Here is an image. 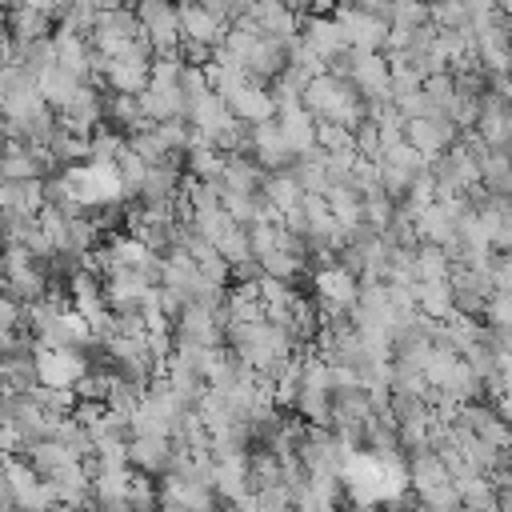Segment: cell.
<instances>
[{"instance_id":"6da1fadb","label":"cell","mask_w":512,"mask_h":512,"mask_svg":"<svg viewBox=\"0 0 512 512\" xmlns=\"http://www.w3.org/2000/svg\"><path fill=\"white\" fill-rule=\"evenodd\" d=\"M300 104L312 120H336L344 128H356L364 116H368V100L352 88L348 76H336V72H316L304 92H300Z\"/></svg>"},{"instance_id":"7a4b0ae2","label":"cell","mask_w":512,"mask_h":512,"mask_svg":"<svg viewBox=\"0 0 512 512\" xmlns=\"http://www.w3.org/2000/svg\"><path fill=\"white\" fill-rule=\"evenodd\" d=\"M64 180H68L72 200L84 212H96V208H108V204H120L124 200L112 164H88V160H80V164H68L64 168Z\"/></svg>"},{"instance_id":"3957f363","label":"cell","mask_w":512,"mask_h":512,"mask_svg":"<svg viewBox=\"0 0 512 512\" xmlns=\"http://www.w3.org/2000/svg\"><path fill=\"white\" fill-rule=\"evenodd\" d=\"M332 20H336V28H340V36H344L348 48H360V52H384V44H388V20H384V16L360 8L356 0H352V4L340 0L336 12H332Z\"/></svg>"},{"instance_id":"277c9868","label":"cell","mask_w":512,"mask_h":512,"mask_svg":"<svg viewBox=\"0 0 512 512\" xmlns=\"http://www.w3.org/2000/svg\"><path fill=\"white\" fill-rule=\"evenodd\" d=\"M140 36L148 40L152 56H176L180 52V20L172 0H136Z\"/></svg>"},{"instance_id":"5b68a950","label":"cell","mask_w":512,"mask_h":512,"mask_svg":"<svg viewBox=\"0 0 512 512\" xmlns=\"http://www.w3.org/2000/svg\"><path fill=\"white\" fill-rule=\"evenodd\" d=\"M32 360H36V380L40 384H52V388H76V380L88 372V356L80 348H48V344H36L32 348Z\"/></svg>"},{"instance_id":"8992f818","label":"cell","mask_w":512,"mask_h":512,"mask_svg":"<svg viewBox=\"0 0 512 512\" xmlns=\"http://www.w3.org/2000/svg\"><path fill=\"white\" fill-rule=\"evenodd\" d=\"M456 136H460V128H456L448 116H440V112H424V116L404 120V140H408L424 160L448 152V148L456 144Z\"/></svg>"},{"instance_id":"52a82bcc","label":"cell","mask_w":512,"mask_h":512,"mask_svg":"<svg viewBox=\"0 0 512 512\" xmlns=\"http://www.w3.org/2000/svg\"><path fill=\"white\" fill-rule=\"evenodd\" d=\"M244 24L268 40H280V44H292L300 32V16L288 0H252L244 12Z\"/></svg>"},{"instance_id":"ba28073f","label":"cell","mask_w":512,"mask_h":512,"mask_svg":"<svg viewBox=\"0 0 512 512\" xmlns=\"http://www.w3.org/2000/svg\"><path fill=\"white\" fill-rule=\"evenodd\" d=\"M312 288H316V296H320V304H324V312L328 316H344V312H352V304H356V296H360V280L344 268V264H324L316 276H312Z\"/></svg>"},{"instance_id":"9c48e42d","label":"cell","mask_w":512,"mask_h":512,"mask_svg":"<svg viewBox=\"0 0 512 512\" xmlns=\"http://www.w3.org/2000/svg\"><path fill=\"white\" fill-rule=\"evenodd\" d=\"M176 344H204V348H216L224 344V320H220V308H208V304H184L180 316H176Z\"/></svg>"},{"instance_id":"30bf717a","label":"cell","mask_w":512,"mask_h":512,"mask_svg":"<svg viewBox=\"0 0 512 512\" xmlns=\"http://www.w3.org/2000/svg\"><path fill=\"white\" fill-rule=\"evenodd\" d=\"M296 44H300L308 56H316V60H320V68H328V64L348 48L332 16H308V20H300Z\"/></svg>"},{"instance_id":"8fae6325","label":"cell","mask_w":512,"mask_h":512,"mask_svg":"<svg viewBox=\"0 0 512 512\" xmlns=\"http://www.w3.org/2000/svg\"><path fill=\"white\" fill-rule=\"evenodd\" d=\"M176 20H180V44H204V48H216L228 32L224 20H216L200 0H180L176 4Z\"/></svg>"},{"instance_id":"7c38bea8","label":"cell","mask_w":512,"mask_h":512,"mask_svg":"<svg viewBox=\"0 0 512 512\" xmlns=\"http://www.w3.org/2000/svg\"><path fill=\"white\" fill-rule=\"evenodd\" d=\"M248 152L256 156V164L260 168H268V172H280V168H292V148H288V140H284V132H280V124H276V116L272 120H260V124H252V132H248Z\"/></svg>"},{"instance_id":"4fadbf2b","label":"cell","mask_w":512,"mask_h":512,"mask_svg":"<svg viewBox=\"0 0 512 512\" xmlns=\"http://www.w3.org/2000/svg\"><path fill=\"white\" fill-rule=\"evenodd\" d=\"M148 292H152V284L144 280L140 268H108V272H104V300H108L112 312H120V308H140V304L148 300Z\"/></svg>"},{"instance_id":"5bb4252c","label":"cell","mask_w":512,"mask_h":512,"mask_svg":"<svg viewBox=\"0 0 512 512\" xmlns=\"http://www.w3.org/2000/svg\"><path fill=\"white\" fill-rule=\"evenodd\" d=\"M56 120L64 124V128H72V132H80V136H88L100 120H104V96H100V88H92V84H80L76 92H72V100L56 112Z\"/></svg>"},{"instance_id":"9a60e30c","label":"cell","mask_w":512,"mask_h":512,"mask_svg":"<svg viewBox=\"0 0 512 512\" xmlns=\"http://www.w3.org/2000/svg\"><path fill=\"white\" fill-rule=\"evenodd\" d=\"M148 64H152V52H128V56L104 60V76H100V80H104L112 92L136 96V92H144V84H148Z\"/></svg>"},{"instance_id":"2e32d148","label":"cell","mask_w":512,"mask_h":512,"mask_svg":"<svg viewBox=\"0 0 512 512\" xmlns=\"http://www.w3.org/2000/svg\"><path fill=\"white\" fill-rule=\"evenodd\" d=\"M228 112H232L240 124H260V120H272V116H276V96H272L260 80H244V84L228 96Z\"/></svg>"},{"instance_id":"e0dca14e","label":"cell","mask_w":512,"mask_h":512,"mask_svg":"<svg viewBox=\"0 0 512 512\" xmlns=\"http://www.w3.org/2000/svg\"><path fill=\"white\" fill-rule=\"evenodd\" d=\"M128 464L148 476H164L172 464V440L168 436H132L128 440Z\"/></svg>"},{"instance_id":"ac0fdd59","label":"cell","mask_w":512,"mask_h":512,"mask_svg":"<svg viewBox=\"0 0 512 512\" xmlns=\"http://www.w3.org/2000/svg\"><path fill=\"white\" fill-rule=\"evenodd\" d=\"M184 120H188V124H192V128H196V132H200V136L212 144V140H216V132H220L224 124H232L236 116L228 112V100H224V96L204 92V96H200V100H196V104L184 112Z\"/></svg>"},{"instance_id":"d6986e66","label":"cell","mask_w":512,"mask_h":512,"mask_svg":"<svg viewBox=\"0 0 512 512\" xmlns=\"http://www.w3.org/2000/svg\"><path fill=\"white\" fill-rule=\"evenodd\" d=\"M404 476H408V484L416 488V496H424V492H432L436 484L452 480V476H448V468H444V460H440L428 444L408 452V468H404Z\"/></svg>"},{"instance_id":"ffe728a7","label":"cell","mask_w":512,"mask_h":512,"mask_svg":"<svg viewBox=\"0 0 512 512\" xmlns=\"http://www.w3.org/2000/svg\"><path fill=\"white\" fill-rule=\"evenodd\" d=\"M44 208V180H0V212L36 216Z\"/></svg>"},{"instance_id":"44dd1931","label":"cell","mask_w":512,"mask_h":512,"mask_svg":"<svg viewBox=\"0 0 512 512\" xmlns=\"http://www.w3.org/2000/svg\"><path fill=\"white\" fill-rule=\"evenodd\" d=\"M84 80L76 76V72H68L64 64H48L40 76H36V92L44 96V104L52 108V112H60L68 100H72V92L80 88Z\"/></svg>"},{"instance_id":"7402d4cb","label":"cell","mask_w":512,"mask_h":512,"mask_svg":"<svg viewBox=\"0 0 512 512\" xmlns=\"http://www.w3.org/2000/svg\"><path fill=\"white\" fill-rule=\"evenodd\" d=\"M140 108L152 124H164V120H176L184 116V100H180V84H144L140 92Z\"/></svg>"},{"instance_id":"603a6c76","label":"cell","mask_w":512,"mask_h":512,"mask_svg":"<svg viewBox=\"0 0 512 512\" xmlns=\"http://www.w3.org/2000/svg\"><path fill=\"white\" fill-rule=\"evenodd\" d=\"M324 200H328V212L336 216V224L344 228V236L364 224V196L352 184H328L324 188Z\"/></svg>"},{"instance_id":"cb8c5ba5","label":"cell","mask_w":512,"mask_h":512,"mask_svg":"<svg viewBox=\"0 0 512 512\" xmlns=\"http://www.w3.org/2000/svg\"><path fill=\"white\" fill-rule=\"evenodd\" d=\"M104 120H112V128H120L124 136L152 128V120H148L144 108H140V92H136V96H128V92H112V100H104Z\"/></svg>"},{"instance_id":"d4e9b609","label":"cell","mask_w":512,"mask_h":512,"mask_svg":"<svg viewBox=\"0 0 512 512\" xmlns=\"http://www.w3.org/2000/svg\"><path fill=\"white\" fill-rule=\"evenodd\" d=\"M52 28V16L32 8V4H20L8 12V40L12 44H32V40H44Z\"/></svg>"},{"instance_id":"484cf974","label":"cell","mask_w":512,"mask_h":512,"mask_svg":"<svg viewBox=\"0 0 512 512\" xmlns=\"http://www.w3.org/2000/svg\"><path fill=\"white\" fill-rule=\"evenodd\" d=\"M44 148H48V156L56 160V164H80V160H88V136H80V132H72V128H64L60 120L52 124V132H48V140H44Z\"/></svg>"},{"instance_id":"4316f807","label":"cell","mask_w":512,"mask_h":512,"mask_svg":"<svg viewBox=\"0 0 512 512\" xmlns=\"http://www.w3.org/2000/svg\"><path fill=\"white\" fill-rule=\"evenodd\" d=\"M260 192H264V200L272 204V212H276V216H280V212H288V208H296V204H300V196H304V188L296 184V176H292L288 168H280V172H264Z\"/></svg>"},{"instance_id":"83f0119b","label":"cell","mask_w":512,"mask_h":512,"mask_svg":"<svg viewBox=\"0 0 512 512\" xmlns=\"http://www.w3.org/2000/svg\"><path fill=\"white\" fill-rule=\"evenodd\" d=\"M412 296H416V312L428 316V320H444L452 312V288H448V280H416L412 284Z\"/></svg>"},{"instance_id":"f1b7e54d","label":"cell","mask_w":512,"mask_h":512,"mask_svg":"<svg viewBox=\"0 0 512 512\" xmlns=\"http://www.w3.org/2000/svg\"><path fill=\"white\" fill-rule=\"evenodd\" d=\"M28 396H32V404L48 416V420H60V416H72V408H76V392L72 388H52V384H32L28 388Z\"/></svg>"},{"instance_id":"f546056e","label":"cell","mask_w":512,"mask_h":512,"mask_svg":"<svg viewBox=\"0 0 512 512\" xmlns=\"http://www.w3.org/2000/svg\"><path fill=\"white\" fill-rule=\"evenodd\" d=\"M420 88H424V104H428V112H440V116L452 120V108H456V80H452V72L424 76Z\"/></svg>"},{"instance_id":"4dcf8cb0","label":"cell","mask_w":512,"mask_h":512,"mask_svg":"<svg viewBox=\"0 0 512 512\" xmlns=\"http://www.w3.org/2000/svg\"><path fill=\"white\" fill-rule=\"evenodd\" d=\"M124 144H128V136H124L120 128L96 124V128L88 132V164H112V160L124 152Z\"/></svg>"},{"instance_id":"1f68e13d","label":"cell","mask_w":512,"mask_h":512,"mask_svg":"<svg viewBox=\"0 0 512 512\" xmlns=\"http://www.w3.org/2000/svg\"><path fill=\"white\" fill-rule=\"evenodd\" d=\"M412 256H416V280H448V272H452V260H448V252H444L440 244H428V240H420Z\"/></svg>"},{"instance_id":"d6a6232c","label":"cell","mask_w":512,"mask_h":512,"mask_svg":"<svg viewBox=\"0 0 512 512\" xmlns=\"http://www.w3.org/2000/svg\"><path fill=\"white\" fill-rule=\"evenodd\" d=\"M112 168H116V180H120V192L124 196H140V184H144V172H148V164L124 144V152L112 160Z\"/></svg>"},{"instance_id":"836d02e7","label":"cell","mask_w":512,"mask_h":512,"mask_svg":"<svg viewBox=\"0 0 512 512\" xmlns=\"http://www.w3.org/2000/svg\"><path fill=\"white\" fill-rule=\"evenodd\" d=\"M216 252L228 260V268L232 264H244V260H252V244H248V228L244 224H232L220 240H216Z\"/></svg>"},{"instance_id":"e575fe53","label":"cell","mask_w":512,"mask_h":512,"mask_svg":"<svg viewBox=\"0 0 512 512\" xmlns=\"http://www.w3.org/2000/svg\"><path fill=\"white\" fill-rule=\"evenodd\" d=\"M260 272L264 276H276V280H296L300 272H304V256H296V252H268V256H260Z\"/></svg>"},{"instance_id":"d590c367","label":"cell","mask_w":512,"mask_h":512,"mask_svg":"<svg viewBox=\"0 0 512 512\" xmlns=\"http://www.w3.org/2000/svg\"><path fill=\"white\" fill-rule=\"evenodd\" d=\"M392 216H396V200L388 192H368L364 196V224L372 232H384L392 224Z\"/></svg>"},{"instance_id":"8d00e7d4","label":"cell","mask_w":512,"mask_h":512,"mask_svg":"<svg viewBox=\"0 0 512 512\" xmlns=\"http://www.w3.org/2000/svg\"><path fill=\"white\" fill-rule=\"evenodd\" d=\"M428 24V4L424 0H400L388 8V28H420Z\"/></svg>"},{"instance_id":"74e56055","label":"cell","mask_w":512,"mask_h":512,"mask_svg":"<svg viewBox=\"0 0 512 512\" xmlns=\"http://www.w3.org/2000/svg\"><path fill=\"white\" fill-rule=\"evenodd\" d=\"M128 148H132V152H136L144 164H160V160L168 156L164 140L156 136V124H152V128H144V132H132V136H128Z\"/></svg>"},{"instance_id":"f35d334b","label":"cell","mask_w":512,"mask_h":512,"mask_svg":"<svg viewBox=\"0 0 512 512\" xmlns=\"http://www.w3.org/2000/svg\"><path fill=\"white\" fill-rule=\"evenodd\" d=\"M248 244H252V256H256V260L268 256V252H276V244H280V224H276V220H256V224H248Z\"/></svg>"},{"instance_id":"ab89813d","label":"cell","mask_w":512,"mask_h":512,"mask_svg":"<svg viewBox=\"0 0 512 512\" xmlns=\"http://www.w3.org/2000/svg\"><path fill=\"white\" fill-rule=\"evenodd\" d=\"M204 92H212L204 68H200V64H184V72H180V100H184V112H188Z\"/></svg>"},{"instance_id":"60d3db41","label":"cell","mask_w":512,"mask_h":512,"mask_svg":"<svg viewBox=\"0 0 512 512\" xmlns=\"http://www.w3.org/2000/svg\"><path fill=\"white\" fill-rule=\"evenodd\" d=\"M316 144L324 152H340V148H352V128L336 124V120H316Z\"/></svg>"},{"instance_id":"b9f144b4","label":"cell","mask_w":512,"mask_h":512,"mask_svg":"<svg viewBox=\"0 0 512 512\" xmlns=\"http://www.w3.org/2000/svg\"><path fill=\"white\" fill-rule=\"evenodd\" d=\"M196 268H200V276H204L208 284H216V288H224V284L232 280V268H228V260H224L220 252H212V256L196 260Z\"/></svg>"},{"instance_id":"7bdbcfd3","label":"cell","mask_w":512,"mask_h":512,"mask_svg":"<svg viewBox=\"0 0 512 512\" xmlns=\"http://www.w3.org/2000/svg\"><path fill=\"white\" fill-rule=\"evenodd\" d=\"M484 316H488V324L492 328H500V324H512V292H492L488 296V304H484Z\"/></svg>"},{"instance_id":"ee69618b","label":"cell","mask_w":512,"mask_h":512,"mask_svg":"<svg viewBox=\"0 0 512 512\" xmlns=\"http://www.w3.org/2000/svg\"><path fill=\"white\" fill-rule=\"evenodd\" d=\"M488 276H492V288H500V292H512V252H492V260H488Z\"/></svg>"},{"instance_id":"f6af8a7d","label":"cell","mask_w":512,"mask_h":512,"mask_svg":"<svg viewBox=\"0 0 512 512\" xmlns=\"http://www.w3.org/2000/svg\"><path fill=\"white\" fill-rule=\"evenodd\" d=\"M216 20H224V24H236V20H244V12H248V0H200Z\"/></svg>"},{"instance_id":"bcb514c9","label":"cell","mask_w":512,"mask_h":512,"mask_svg":"<svg viewBox=\"0 0 512 512\" xmlns=\"http://www.w3.org/2000/svg\"><path fill=\"white\" fill-rule=\"evenodd\" d=\"M20 324H24V304L12 300L8 292H0V332H12Z\"/></svg>"},{"instance_id":"7dc6e473","label":"cell","mask_w":512,"mask_h":512,"mask_svg":"<svg viewBox=\"0 0 512 512\" xmlns=\"http://www.w3.org/2000/svg\"><path fill=\"white\" fill-rule=\"evenodd\" d=\"M484 336H488V344L500 352V356H512V324H500V328H484Z\"/></svg>"},{"instance_id":"c3c4849f","label":"cell","mask_w":512,"mask_h":512,"mask_svg":"<svg viewBox=\"0 0 512 512\" xmlns=\"http://www.w3.org/2000/svg\"><path fill=\"white\" fill-rule=\"evenodd\" d=\"M80 4H88V8H96V12H100V8H116L120 0H80Z\"/></svg>"},{"instance_id":"681fc988","label":"cell","mask_w":512,"mask_h":512,"mask_svg":"<svg viewBox=\"0 0 512 512\" xmlns=\"http://www.w3.org/2000/svg\"><path fill=\"white\" fill-rule=\"evenodd\" d=\"M20 4H24V0H0V8H8V12H12V8H20Z\"/></svg>"},{"instance_id":"f907efd6","label":"cell","mask_w":512,"mask_h":512,"mask_svg":"<svg viewBox=\"0 0 512 512\" xmlns=\"http://www.w3.org/2000/svg\"><path fill=\"white\" fill-rule=\"evenodd\" d=\"M504 152L512 156V120H508V140H504Z\"/></svg>"},{"instance_id":"816d5d0a","label":"cell","mask_w":512,"mask_h":512,"mask_svg":"<svg viewBox=\"0 0 512 512\" xmlns=\"http://www.w3.org/2000/svg\"><path fill=\"white\" fill-rule=\"evenodd\" d=\"M248 4H252V0H248Z\"/></svg>"}]
</instances>
